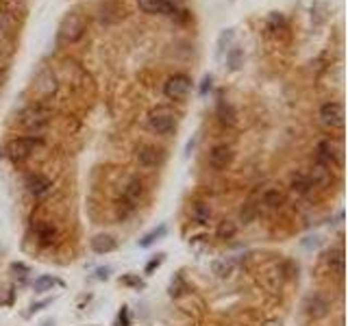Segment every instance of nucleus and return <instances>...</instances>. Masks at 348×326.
I'll use <instances>...</instances> for the list:
<instances>
[{
	"label": "nucleus",
	"instance_id": "nucleus-14",
	"mask_svg": "<svg viewBox=\"0 0 348 326\" xmlns=\"http://www.w3.org/2000/svg\"><path fill=\"white\" fill-rule=\"evenodd\" d=\"M118 248V241L113 235H109V233H100V235H96V237H91V250H94L96 254H109V252H113Z\"/></svg>",
	"mask_w": 348,
	"mask_h": 326
},
{
	"label": "nucleus",
	"instance_id": "nucleus-37",
	"mask_svg": "<svg viewBox=\"0 0 348 326\" xmlns=\"http://www.w3.org/2000/svg\"><path fill=\"white\" fill-rule=\"evenodd\" d=\"M109 276V267H104V270H98V278H107Z\"/></svg>",
	"mask_w": 348,
	"mask_h": 326
},
{
	"label": "nucleus",
	"instance_id": "nucleus-33",
	"mask_svg": "<svg viewBox=\"0 0 348 326\" xmlns=\"http://www.w3.org/2000/svg\"><path fill=\"white\" fill-rule=\"evenodd\" d=\"M161 261H163V254H159V257L153 259V261H148V265H146V270H144V274H153L157 267L161 265Z\"/></svg>",
	"mask_w": 348,
	"mask_h": 326
},
{
	"label": "nucleus",
	"instance_id": "nucleus-36",
	"mask_svg": "<svg viewBox=\"0 0 348 326\" xmlns=\"http://www.w3.org/2000/svg\"><path fill=\"white\" fill-rule=\"evenodd\" d=\"M120 319H124V326H131V319H129V313H127V309H122V313H120Z\"/></svg>",
	"mask_w": 348,
	"mask_h": 326
},
{
	"label": "nucleus",
	"instance_id": "nucleus-3",
	"mask_svg": "<svg viewBox=\"0 0 348 326\" xmlns=\"http://www.w3.org/2000/svg\"><path fill=\"white\" fill-rule=\"evenodd\" d=\"M148 126L157 135H170L176 128V117L172 113V109H168V107L153 109L148 113Z\"/></svg>",
	"mask_w": 348,
	"mask_h": 326
},
{
	"label": "nucleus",
	"instance_id": "nucleus-24",
	"mask_svg": "<svg viewBox=\"0 0 348 326\" xmlns=\"http://www.w3.org/2000/svg\"><path fill=\"white\" fill-rule=\"evenodd\" d=\"M215 235H218V239H233L238 235V224L233 220H222L215 228Z\"/></svg>",
	"mask_w": 348,
	"mask_h": 326
},
{
	"label": "nucleus",
	"instance_id": "nucleus-9",
	"mask_svg": "<svg viewBox=\"0 0 348 326\" xmlns=\"http://www.w3.org/2000/svg\"><path fill=\"white\" fill-rule=\"evenodd\" d=\"M233 161V150L226 143H218L209 150V166L213 170H226Z\"/></svg>",
	"mask_w": 348,
	"mask_h": 326
},
{
	"label": "nucleus",
	"instance_id": "nucleus-11",
	"mask_svg": "<svg viewBox=\"0 0 348 326\" xmlns=\"http://www.w3.org/2000/svg\"><path fill=\"white\" fill-rule=\"evenodd\" d=\"M211 270H213V276L218 280H226L238 272V261H235L233 257H222L218 261H213Z\"/></svg>",
	"mask_w": 348,
	"mask_h": 326
},
{
	"label": "nucleus",
	"instance_id": "nucleus-38",
	"mask_svg": "<svg viewBox=\"0 0 348 326\" xmlns=\"http://www.w3.org/2000/svg\"><path fill=\"white\" fill-rule=\"evenodd\" d=\"M0 74H3V68H0ZM0 87H3V76H0Z\"/></svg>",
	"mask_w": 348,
	"mask_h": 326
},
{
	"label": "nucleus",
	"instance_id": "nucleus-30",
	"mask_svg": "<svg viewBox=\"0 0 348 326\" xmlns=\"http://www.w3.org/2000/svg\"><path fill=\"white\" fill-rule=\"evenodd\" d=\"M326 11H329V7H326L324 0H316L313 7H311V13H316V16H318V22H322V20H324V13Z\"/></svg>",
	"mask_w": 348,
	"mask_h": 326
},
{
	"label": "nucleus",
	"instance_id": "nucleus-7",
	"mask_svg": "<svg viewBox=\"0 0 348 326\" xmlns=\"http://www.w3.org/2000/svg\"><path fill=\"white\" fill-rule=\"evenodd\" d=\"M135 156L142 168H157L163 163V150L157 146H150V143H140L135 150Z\"/></svg>",
	"mask_w": 348,
	"mask_h": 326
},
{
	"label": "nucleus",
	"instance_id": "nucleus-20",
	"mask_svg": "<svg viewBox=\"0 0 348 326\" xmlns=\"http://www.w3.org/2000/svg\"><path fill=\"white\" fill-rule=\"evenodd\" d=\"M218 120L220 124H224V126H235V122H238V111L231 102H220L218 104Z\"/></svg>",
	"mask_w": 348,
	"mask_h": 326
},
{
	"label": "nucleus",
	"instance_id": "nucleus-2",
	"mask_svg": "<svg viewBox=\"0 0 348 326\" xmlns=\"http://www.w3.org/2000/svg\"><path fill=\"white\" fill-rule=\"evenodd\" d=\"M85 31H87L85 18L81 13L72 11L61 20V24H59V39H61L63 44H74L85 35Z\"/></svg>",
	"mask_w": 348,
	"mask_h": 326
},
{
	"label": "nucleus",
	"instance_id": "nucleus-8",
	"mask_svg": "<svg viewBox=\"0 0 348 326\" xmlns=\"http://www.w3.org/2000/svg\"><path fill=\"white\" fill-rule=\"evenodd\" d=\"M320 120L329 128H339L344 124V107L339 102H326L320 109Z\"/></svg>",
	"mask_w": 348,
	"mask_h": 326
},
{
	"label": "nucleus",
	"instance_id": "nucleus-26",
	"mask_svg": "<svg viewBox=\"0 0 348 326\" xmlns=\"http://www.w3.org/2000/svg\"><path fill=\"white\" fill-rule=\"evenodd\" d=\"M163 235H166V226H159V228H157V231H150L148 235H144V237L140 239V246H142V248H148V246H153L157 239H159V237H163Z\"/></svg>",
	"mask_w": 348,
	"mask_h": 326
},
{
	"label": "nucleus",
	"instance_id": "nucleus-5",
	"mask_svg": "<svg viewBox=\"0 0 348 326\" xmlns=\"http://www.w3.org/2000/svg\"><path fill=\"white\" fill-rule=\"evenodd\" d=\"M189 89H192V81L185 74H174L170 76L166 85H163V94H166L170 100H185Z\"/></svg>",
	"mask_w": 348,
	"mask_h": 326
},
{
	"label": "nucleus",
	"instance_id": "nucleus-6",
	"mask_svg": "<svg viewBox=\"0 0 348 326\" xmlns=\"http://www.w3.org/2000/svg\"><path fill=\"white\" fill-rule=\"evenodd\" d=\"M13 29H16V18L11 11L0 9V50L9 55L13 48Z\"/></svg>",
	"mask_w": 348,
	"mask_h": 326
},
{
	"label": "nucleus",
	"instance_id": "nucleus-28",
	"mask_svg": "<svg viewBox=\"0 0 348 326\" xmlns=\"http://www.w3.org/2000/svg\"><path fill=\"white\" fill-rule=\"evenodd\" d=\"M52 285H61L57 278H52V276H39L35 278V283H33V289L35 291H46V289H50Z\"/></svg>",
	"mask_w": 348,
	"mask_h": 326
},
{
	"label": "nucleus",
	"instance_id": "nucleus-21",
	"mask_svg": "<svg viewBox=\"0 0 348 326\" xmlns=\"http://www.w3.org/2000/svg\"><path fill=\"white\" fill-rule=\"evenodd\" d=\"M326 265H329V270L335 274V276H342V274H344V250H342V248H335V250L329 252V257H326Z\"/></svg>",
	"mask_w": 348,
	"mask_h": 326
},
{
	"label": "nucleus",
	"instance_id": "nucleus-10",
	"mask_svg": "<svg viewBox=\"0 0 348 326\" xmlns=\"http://www.w3.org/2000/svg\"><path fill=\"white\" fill-rule=\"evenodd\" d=\"M26 189H29L31 196L42 198V196H46L52 189V181L44 174H29L26 176Z\"/></svg>",
	"mask_w": 348,
	"mask_h": 326
},
{
	"label": "nucleus",
	"instance_id": "nucleus-16",
	"mask_svg": "<svg viewBox=\"0 0 348 326\" xmlns=\"http://www.w3.org/2000/svg\"><path fill=\"white\" fill-rule=\"evenodd\" d=\"M142 198H144V183L140 179H131L127 183V187H124V202L135 207Z\"/></svg>",
	"mask_w": 348,
	"mask_h": 326
},
{
	"label": "nucleus",
	"instance_id": "nucleus-32",
	"mask_svg": "<svg viewBox=\"0 0 348 326\" xmlns=\"http://www.w3.org/2000/svg\"><path fill=\"white\" fill-rule=\"evenodd\" d=\"M231 39H233V31L228 29V31H224V33H222V35H220V39H218V50H220V52L224 50V44H228V42H231Z\"/></svg>",
	"mask_w": 348,
	"mask_h": 326
},
{
	"label": "nucleus",
	"instance_id": "nucleus-22",
	"mask_svg": "<svg viewBox=\"0 0 348 326\" xmlns=\"http://www.w3.org/2000/svg\"><path fill=\"white\" fill-rule=\"evenodd\" d=\"M37 237L42 241V246H50L52 241L57 237V228L52 226V222H42V224L37 226Z\"/></svg>",
	"mask_w": 348,
	"mask_h": 326
},
{
	"label": "nucleus",
	"instance_id": "nucleus-4",
	"mask_svg": "<svg viewBox=\"0 0 348 326\" xmlns=\"http://www.w3.org/2000/svg\"><path fill=\"white\" fill-rule=\"evenodd\" d=\"M37 146H42V139H37V137H18V139L9 141L7 154H9L13 161H24L35 152Z\"/></svg>",
	"mask_w": 348,
	"mask_h": 326
},
{
	"label": "nucleus",
	"instance_id": "nucleus-34",
	"mask_svg": "<svg viewBox=\"0 0 348 326\" xmlns=\"http://www.w3.org/2000/svg\"><path fill=\"white\" fill-rule=\"evenodd\" d=\"M209 87H211V76H205V78H202V87H200V94L205 96Z\"/></svg>",
	"mask_w": 348,
	"mask_h": 326
},
{
	"label": "nucleus",
	"instance_id": "nucleus-1",
	"mask_svg": "<svg viewBox=\"0 0 348 326\" xmlns=\"http://www.w3.org/2000/svg\"><path fill=\"white\" fill-rule=\"evenodd\" d=\"M20 124L31 130V133H39V130H44L48 126V120H50V109L46 107V104H31V107H26L22 113L18 115Z\"/></svg>",
	"mask_w": 348,
	"mask_h": 326
},
{
	"label": "nucleus",
	"instance_id": "nucleus-12",
	"mask_svg": "<svg viewBox=\"0 0 348 326\" xmlns=\"http://www.w3.org/2000/svg\"><path fill=\"white\" fill-rule=\"evenodd\" d=\"M305 309H307V315L318 319V317H324L326 313H329V302H326V298H322L320 293H313V296L307 298Z\"/></svg>",
	"mask_w": 348,
	"mask_h": 326
},
{
	"label": "nucleus",
	"instance_id": "nucleus-27",
	"mask_svg": "<svg viewBox=\"0 0 348 326\" xmlns=\"http://www.w3.org/2000/svg\"><path fill=\"white\" fill-rule=\"evenodd\" d=\"M226 61H228V65H231V70H240L242 61H244V52H242L240 48H231L226 52Z\"/></svg>",
	"mask_w": 348,
	"mask_h": 326
},
{
	"label": "nucleus",
	"instance_id": "nucleus-35",
	"mask_svg": "<svg viewBox=\"0 0 348 326\" xmlns=\"http://www.w3.org/2000/svg\"><path fill=\"white\" fill-rule=\"evenodd\" d=\"M13 270H16V272H24V274H29V267H26L24 263H13Z\"/></svg>",
	"mask_w": 348,
	"mask_h": 326
},
{
	"label": "nucleus",
	"instance_id": "nucleus-25",
	"mask_svg": "<svg viewBox=\"0 0 348 326\" xmlns=\"http://www.w3.org/2000/svg\"><path fill=\"white\" fill-rule=\"evenodd\" d=\"M255 218H257V205H255V202H248V205L242 207V211H240V222H242V224H251Z\"/></svg>",
	"mask_w": 348,
	"mask_h": 326
},
{
	"label": "nucleus",
	"instance_id": "nucleus-19",
	"mask_svg": "<svg viewBox=\"0 0 348 326\" xmlns=\"http://www.w3.org/2000/svg\"><path fill=\"white\" fill-rule=\"evenodd\" d=\"M213 218V211H211V207L207 205V202H196V205L192 207V220L196 222V224H200V226H205L209 224Z\"/></svg>",
	"mask_w": 348,
	"mask_h": 326
},
{
	"label": "nucleus",
	"instance_id": "nucleus-17",
	"mask_svg": "<svg viewBox=\"0 0 348 326\" xmlns=\"http://www.w3.org/2000/svg\"><path fill=\"white\" fill-rule=\"evenodd\" d=\"M35 89L42 96H50L52 91L57 89V78H55V74H52L50 70H44L42 74L37 76V81H35Z\"/></svg>",
	"mask_w": 348,
	"mask_h": 326
},
{
	"label": "nucleus",
	"instance_id": "nucleus-23",
	"mask_svg": "<svg viewBox=\"0 0 348 326\" xmlns=\"http://www.w3.org/2000/svg\"><path fill=\"white\" fill-rule=\"evenodd\" d=\"M261 202H264L268 209H277V207L283 205V194H281L277 187H270L264 192V196H261Z\"/></svg>",
	"mask_w": 348,
	"mask_h": 326
},
{
	"label": "nucleus",
	"instance_id": "nucleus-31",
	"mask_svg": "<svg viewBox=\"0 0 348 326\" xmlns=\"http://www.w3.org/2000/svg\"><path fill=\"white\" fill-rule=\"evenodd\" d=\"M159 3L161 0H140V7L146 13H159Z\"/></svg>",
	"mask_w": 348,
	"mask_h": 326
},
{
	"label": "nucleus",
	"instance_id": "nucleus-13",
	"mask_svg": "<svg viewBox=\"0 0 348 326\" xmlns=\"http://www.w3.org/2000/svg\"><path fill=\"white\" fill-rule=\"evenodd\" d=\"M337 148H335V143H333L331 139H322V141H318V146H316V161L318 163H324V166H331L333 161H337Z\"/></svg>",
	"mask_w": 348,
	"mask_h": 326
},
{
	"label": "nucleus",
	"instance_id": "nucleus-29",
	"mask_svg": "<svg viewBox=\"0 0 348 326\" xmlns=\"http://www.w3.org/2000/svg\"><path fill=\"white\" fill-rule=\"evenodd\" d=\"M268 26H270V31L285 29V18L281 16V13H270V18H268Z\"/></svg>",
	"mask_w": 348,
	"mask_h": 326
},
{
	"label": "nucleus",
	"instance_id": "nucleus-15",
	"mask_svg": "<svg viewBox=\"0 0 348 326\" xmlns=\"http://www.w3.org/2000/svg\"><path fill=\"white\" fill-rule=\"evenodd\" d=\"M307 176H309L311 185H318V187H324L326 183L331 181V170L329 166H324V163H313V166L309 168V172H307Z\"/></svg>",
	"mask_w": 348,
	"mask_h": 326
},
{
	"label": "nucleus",
	"instance_id": "nucleus-18",
	"mask_svg": "<svg viewBox=\"0 0 348 326\" xmlns=\"http://www.w3.org/2000/svg\"><path fill=\"white\" fill-rule=\"evenodd\" d=\"M311 181H309V176H307L305 172H294L292 174V179H290V189L296 196H305V194H309L311 192Z\"/></svg>",
	"mask_w": 348,
	"mask_h": 326
}]
</instances>
